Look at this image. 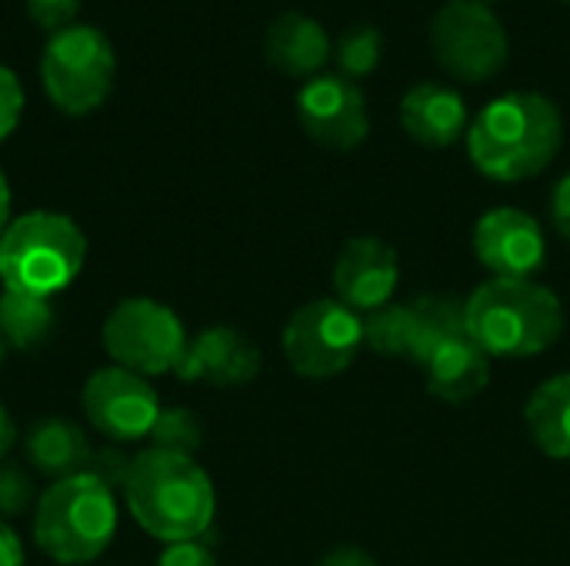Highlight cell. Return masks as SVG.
<instances>
[{"instance_id": "obj_1", "label": "cell", "mask_w": 570, "mask_h": 566, "mask_svg": "<svg viewBox=\"0 0 570 566\" xmlns=\"http://www.w3.org/2000/svg\"><path fill=\"white\" fill-rule=\"evenodd\" d=\"M561 143V110L534 90H514L491 100L468 127L471 163L498 183H521L544 173Z\"/></svg>"}, {"instance_id": "obj_2", "label": "cell", "mask_w": 570, "mask_h": 566, "mask_svg": "<svg viewBox=\"0 0 570 566\" xmlns=\"http://www.w3.org/2000/svg\"><path fill=\"white\" fill-rule=\"evenodd\" d=\"M124 500L137 527L160 544L200 540L217 507L214 484L194 457L154 447L134 457Z\"/></svg>"}, {"instance_id": "obj_3", "label": "cell", "mask_w": 570, "mask_h": 566, "mask_svg": "<svg viewBox=\"0 0 570 566\" xmlns=\"http://www.w3.org/2000/svg\"><path fill=\"white\" fill-rule=\"evenodd\" d=\"M468 337L494 360H528L551 350L564 334L558 294L538 280L491 277L468 300Z\"/></svg>"}, {"instance_id": "obj_4", "label": "cell", "mask_w": 570, "mask_h": 566, "mask_svg": "<svg viewBox=\"0 0 570 566\" xmlns=\"http://www.w3.org/2000/svg\"><path fill=\"white\" fill-rule=\"evenodd\" d=\"M87 260V237L67 214L27 210L0 237V284L23 297H53L77 280Z\"/></svg>"}, {"instance_id": "obj_5", "label": "cell", "mask_w": 570, "mask_h": 566, "mask_svg": "<svg viewBox=\"0 0 570 566\" xmlns=\"http://www.w3.org/2000/svg\"><path fill=\"white\" fill-rule=\"evenodd\" d=\"M117 534V497L90 474L53 480L33 507V540L60 566L97 560Z\"/></svg>"}, {"instance_id": "obj_6", "label": "cell", "mask_w": 570, "mask_h": 566, "mask_svg": "<svg viewBox=\"0 0 570 566\" xmlns=\"http://www.w3.org/2000/svg\"><path fill=\"white\" fill-rule=\"evenodd\" d=\"M117 77V53L104 30L90 23H70L47 37L40 53V83L47 100L70 117L97 110Z\"/></svg>"}, {"instance_id": "obj_7", "label": "cell", "mask_w": 570, "mask_h": 566, "mask_svg": "<svg viewBox=\"0 0 570 566\" xmlns=\"http://www.w3.org/2000/svg\"><path fill=\"white\" fill-rule=\"evenodd\" d=\"M100 337L114 367H124L140 377L177 374L190 344L180 317L150 297L120 300L107 314Z\"/></svg>"}, {"instance_id": "obj_8", "label": "cell", "mask_w": 570, "mask_h": 566, "mask_svg": "<svg viewBox=\"0 0 570 566\" xmlns=\"http://www.w3.org/2000/svg\"><path fill=\"white\" fill-rule=\"evenodd\" d=\"M431 53L461 83L498 77L511 57L508 30L481 0H448L431 17Z\"/></svg>"}, {"instance_id": "obj_9", "label": "cell", "mask_w": 570, "mask_h": 566, "mask_svg": "<svg viewBox=\"0 0 570 566\" xmlns=\"http://www.w3.org/2000/svg\"><path fill=\"white\" fill-rule=\"evenodd\" d=\"M291 370L304 380H331L344 374L364 347V320L337 297L297 307L281 337Z\"/></svg>"}, {"instance_id": "obj_10", "label": "cell", "mask_w": 570, "mask_h": 566, "mask_svg": "<svg viewBox=\"0 0 570 566\" xmlns=\"http://www.w3.org/2000/svg\"><path fill=\"white\" fill-rule=\"evenodd\" d=\"M80 404L87 424L114 444L150 437V427L160 414V397L154 384L124 367L94 370L83 384Z\"/></svg>"}, {"instance_id": "obj_11", "label": "cell", "mask_w": 570, "mask_h": 566, "mask_svg": "<svg viewBox=\"0 0 570 566\" xmlns=\"http://www.w3.org/2000/svg\"><path fill=\"white\" fill-rule=\"evenodd\" d=\"M297 120L304 133L327 150H354L371 133V113L361 87L344 73H317L297 93Z\"/></svg>"}, {"instance_id": "obj_12", "label": "cell", "mask_w": 570, "mask_h": 566, "mask_svg": "<svg viewBox=\"0 0 570 566\" xmlns=\"http://www.w3.org/2000/svg\"><path fill=\"white\" fill-rule=\"evenodd\" d=\"M474 254L491 277L534 280L548 260L541 224L518 207H494L474 224Z\"/></svg>"}, {"instance_id": "obj_13", "label": "cell", "mask_w": 570, "mask_h": 566, "mask_svg": "<svg viewBox=\"0 0 570 566\" xmlns=\"http://www.w3.org/2000/svg\"><path fill=\"white\" fill-rule=\"evenodd\" d=\"M331 280L344 307H351L354 314L361 310L374 314L387 307L397 290V280H401L397 254L381 237H354L341 247Z\"/></svg>"}, {"instance_id": "obj_14", "label": "cell", "mask_w": 570, "mask_h": 566, "mask_svg": "<svg viewBox=\"0 0 570 566\" xmlns=\"http://www.w3.org/2000/svg\"><path fill=\"white\" fill-rule=\"evenodd\" d=\"M261 374V350L250 337L234 327L200 330L177 367V377L187 384L210 387H244Z\"/></svg>"}, {"instance_id": "obj_15", "label": "cell", "mask_w": 570, "mask_h": 566, "mask_svg": "<svg viewBox=\"0 0 570 566\" xmlns=\"http://www.w3.org/2000/svg\"><path fill=\"white\" fill-rule=\"evenodd\" d=\"M401 127L414 143L428 150H448L468 137V103L454 87L417 83L401 97Z\"/></svg>"}, {"instance_id": "obj_16", "label": "cell", "mask_w": 570, "mask_h": 566, "mask_svg": "<svg viewBox=\"0 0 570 566\" xmlns=\"http://www.w3.org/2000/svg\"><path fill=\"white\" fill-rule=\"evenodd\" d=\"M331 53L334 47H331L327 30L311 13H301V10H287L274 17L264 33V57L284 77L311 80L324 73Z\"/></svg>"}, {"instance_id": "obj_17", "label": "cell", "mask_w": 570, "mask_h": 566, "mask_svg": "<svg viewBox=\"0 0 570 566\" xmlns=\"http://www.w3.org/2000/svg\"><path fill=\"white\" fill-rule=\"evenodd\" d=\"M421 370L428 380V394L451 407L471 404L491 384V357L471 337L451 340Z\"/></svg>"}, {"instance_id": "obj_18", "label": "cell", "mask_w": 570, "mask_h": 566, "mask_svg": "<svg viewBox=\"0 0 570 566\" xmlns=\"http://www.w3.org/2000/svg\"><path fill=\"white\" fill-rule=\"evenodd\" d=\"M23 454L37 474H43L50 480H63V477L87 470L94 447L77 424H70L63 417H43L27 430Z\"/></svg>"}, {"instance_id": "obj_19", "label": "cell", "mask_w": 570, "mask_h": 566, "mask_svg": "<svg viewBox=\"0 0 570 566\" xmlns=\"http://www.w3.org/2000/svg\"><path fill=\"white\" fill-rule=\"evenodd\" d=\"M468 337V304L454 294H424L411 300V364L424 367L441 347Z\"/></svg>"}, {"instance_id": "obj_20", "label": "cell", "mask_w": 570, "mask_h": 566, "mask_svg": "<svg viewBox=\"0 0 570 566\" xmlns=\"http://www.w3.org/2000/svg\"><path fill=\"white\" fill-rule=\"evenodd\" d=\"M524 424L534 447L551 460H570V374L544 380L528 407Z\"/></svg>"}, {"instance_id": "obj_21", "label": "cell", "mask_w": 570, "mask_h": 566, "mask_svg": "<svg viewBox=\"0 0 570 566\" xmlns=\"http://www.w3.org/2000/svg\"><path fill=\"white\" fill-rule=\"evenodd\" d=\"M53 307L43 297H23L13 290H0V337L7 350H30L43 344L53 330Z\"/></svg>"}, {"instance_id": "obj_22", "label": "cell", "mask_w": 570, "mask_h": 566, "mask_svg": "<svg viewBox=\"0 0 570 566\" xmlns=\"http://www.w3.org/2000/svg\"><path fill=\"white\" fill-rule=\"evenodd\" d=\"M364 347L381 357H411V304H387L364 317Z\"/></svg>"}, {"instance_id": "obj_23", "label": "cell", "mask_w": 570, "mask_h": 566, "mask_svg": "<svg viewBox=\"0 0 570 566\" xmlns=\"http://www.w3.org/2000/svg\"><path fill=\"white\" fill-rule=\"evenodd\" d=\"M381 57H384V33L371 23L347 27L334 40V60L347 80H361V77L374 73Z\"/></svg>"}, {"instance_id": "obj_24", "label": "cell", "mask_w": 570, "mask_h": 566, "mask_svg": "<svg viewBox=\"0 0 570 566\" xmlns=\"http://www.w3.org/2000/svg\"><path fill=\"white\" fill-rule=\"evenodd\" d=\"M200 424L190 410L184 407H160L154 427H150V444L154 450H167V454H180V457H194L200 450Z\"/></svg>"}, {"instance_id": "obj_25", "label": "cell", "mask_w": 570, "mask_h": 566, "mask_svg": "<svg viewBox=\"0 0 570 566\" xmlns=\"http://www.w3.org/2000/svg\"><path fill=\"white\" fill-rule=\"evenodd\" d=\"M37 500V490H33V480L30 474L20 467V464H10V460H0V520H17L23 517Z\"/></svg>"}, {"instance_id": "obj_26", "label": "cell", "mask_w": 570, "mask_h": 566, "mask_svg": "<svg viewBox=\"0 0 570 566\" xmlns=\"http://www.w3.org/2000/svg\"><path fill=\"white\" fill-rule=\"evenodd\" d=\"M130 467H134V457H127L120 447H100V450L90 454V464H87L83 474L97 477L110 490H124V484L130 477Z\"/></svg>"}, {"instance_id": "obj_27", "label": "cell", "mask_w": 570, "mask_h": 566, "mask_svg": "<svg viewBox=\"0 0 570 566\" xmlns=\"http://www.w3.org/2000/svg\"><path fill=\"white\" fill-rule=\"evenodd\" d=\"M23 117V87L17 80V73L0 63V143L17 130Z\"/></svg>"}, {"instance_id": "obj_28", "label": "cell", "mask_w": 570, "mask_h": 566, "mask_svg": "<svg viewBox=\"0 0 570 566\" xmlns=\"http://www.w3.org/2000/svg\"><path fill=\"white\" fill-rule=\"evenodd\" d=\"M27 13L33 17L37 27H43L47 33H57L70 23H77L80 13V0H23Z\"/></svg>"}, {"instance_id": "obj_29", "label": "cell", "mask_w": 570, "mask_h": 566, "mask_svg": "<svg viewBox=\"0 0 570 566\" xmlns=\"http://www.w3.org/2000/svg\"><path fill=\"white\" fill-rule=\"evenodd\" d=\"M157 566H217V560L200 540H184V544H167L164 554L157 557Z\"/></svg>"}, {"instance_id": "obj_30", "label": "cell", "mask_w": 570, "mask_h": 566, "mask_svg": "<svg viewBox=\"0 0 570 566\" xmlns=\"http://www.w3.org/2000/svg\"><path fill=\"white\" fill-rule=\"evenodd\" d=\"M551 224L570 244V170L551 190Z\"/></svg>"}, {"instance_id": "obj_31", "label": "cell", "mask_w": 570, "mask_h": 566, "mask_svg": "<svg viewBox=\"0 0 570 566\" xmlns=\"http://www.w3.org/2000/svg\"><path fill=\"white\" fill-rule=\"evenodd\" d=\"M314 566H377V564H374V557H371V554H364V550H357V547H337V550L324 554V557H321Z\"/></svg>"}, {"instance_id": "obj_32", "label": "cell", "mask_w": 570, "mask_h": 566, "mask_svg": "<svg viewBox=\"0 0 570 566\" xmlns=\"http://www.w3.org/2000/svg\"><path fill=\"white\" fill-rule=\"evenodd\" d=\"M0 566H23V547L10 530V524L3 520H0Z\"/></svg>"}, {"instance_id": "obj_33", "label": "cell", "mask_w": 570, "mask_h": 566, "mask_svg": "<svg viewBox=\"0 0 570 566\" xmlns=\"http://www.w3.org/2000/svg\"><path fill=\"white\" fill-rule=\"evenodd\" d=\"M13 444H17V424L7 414V407L0 404V460H7V454L13 450Z\"/></svg>"}, {"instance_id": "obj_34", "label": "cell", "mask_w": 570, "mask_h": 566, "mask_svg": "<svg viewBox=\"0 0 570 566\" xmlns=\"http://www.w3.org/2000/svg\"><path fill=\"white\" fill-rule=\"evenodd\" d=\"M10 220H13L10 217V183H7V177L0 170V237H3V230H7Z\"/></svg>"}, {"instance_id": "obj_35", "label": "cell", "mask_w": 570, "mask_h": 566, "mask_svg": "<svg viewBox=\"0 0 570 566\" xmlns=\"http://www.w3.org/2000/svg\"><path fill=\"white\" fill-rule=\"evenodd\" d=\"M3 360H7V344H3V337H0V367H3Z\"/></svg>"}, {"instance_id": "obj_36", "label": "cell", "mask_w": 570, "mask_h": 566, "mask_svg": "<svg viewBox=\"0 0 570 566\" xmlns=\"http://www.w3.org/2000/svg\"><path fill=\"white\" fill-rule=\"evenodd\" d=\"M481 3H488V7H491V3H494V0H481Z\"/></svg>"}, {"instance_id": "obj_37", "label": "cell", "mask_w": 570, "mask_h": 566, "mask_svg": "<svg viewBox=\"0 0 570 566\" xmlns=\"http://www.w3.org/2000/svg\"><path fill=\"white\" fill-rule=\"evenodd\" d=\"M568 3H570V0H568Z\"/></svg>"}]
</instances>
